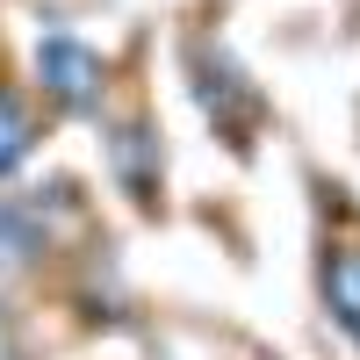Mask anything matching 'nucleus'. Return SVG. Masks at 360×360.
<instances>
[{"label": "nucleus", "instance_id": "nucleus-3", "mask_svg": "<svg viewBox=\"0 0 360 360\" xmlns=\"http://www.w3.org/2000/svg\"><path fill=\"white\" fill-rule=\"evenodd\" d=\"M108 166H115V188H123L137 209L159 202V137H152V123H144V115L115 123V137H108Z\"/></svg>", "mask_w": 360, "mask_h": 360}, {"label": "nucleus", "instance_id": "nucleus-4", "mask_svg": "<svg viewBox=\"0 0 360 360\" xmlns=\"http://www.w3.org/2000/svg\"><path fill=\"white\" fill-rule=\"evenodd\" d=\"M324 310H332V324L360 346V245H339V252H324Z\"/></svg>", "mask_w": 360, "mask_h": 360}, {"label": "nucleus", "instance_id": "nucleus-1", "mask_svg": "<svg viewBox=\"0 0 360 360\" xmlns=\"http://www.w3.org/2000/svg\"><path fill=\"white\" fill-rule=\"evenodd\" d=\"M188 65H195V101H202V115L238 144V152H245L252 130H259V115H266V108H259V86L238 72L217 44H195V51H188Z\"/></svg>", "mask_w": 360, "mask_h": 360}, {"label": "nucleus", "instance_id": "nucleus-7", "mask_svg": "<svg viewBox=\"0 0 360 360\" xmlns=\"http://www.w3.org/2000/svg\"><path fill=\"white\" fill-rule=\"evenodd\" d=\"M0 360H15V332H8V317H0Z\"/></svg>", "mask_w": 360, "mask_h": 360}, {"label": "nucleus", "instance_id": "nucleus-5", "mask_svg": "<svg viewBox=\"0 0 360 360\" xmlns=\"http://www.w3.org/2000/svg\"><path fill=\"white\" fill-rule=\"evenodd\" d=\"M29 152H37V115H29L22 94H8V86H0V173H15Z\"/></svg>", "mask_w": 360, "mask_h": 360}, {"label": "nucleus", "instance_id": "nucleus-6", "mask_svg": "<svg viewBox=\"0 0 360 360\" xmlns=\"http://www.w3.org/2000/svg\"><path fill=\"white\" fill-rule=\"evenodd\" d=\"M29 252H44V238H37V224H29L22 209H8V202H0V274H8V266H22Z\"/></svg>", "mask_w": 360, "mask_h": 360}, {"label": "nucleus", "instance_id": "nucleus-2", "mask_svg": "<svg viewBox=\"0 0 360 360\" xmlns=\"http://www.w3.org/2000/svg\"><path fill=\"white\" fill-rule=\"evenodd\" d=\"M37 79H44V94L58 108H101V86H108V65H101V51L94 44H79V37H44L37 44Z\"/></svg>", "mask_w": 360, "mask_h": 360}]
</instances>
